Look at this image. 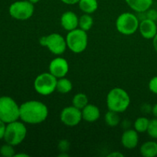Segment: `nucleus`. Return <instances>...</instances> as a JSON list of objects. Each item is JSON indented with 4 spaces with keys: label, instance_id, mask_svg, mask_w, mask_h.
Here are the masks:
<instances>
[{
    "label": "nucleus",
    "instance_id": "nucleus-1",
    "mask_svg": "<svg viewBox=\"0 0 157 157\" xmlns=\"http://www.w3.org/2000/svg\"><path fill=\"white\" fill-rule=\"evenodd\" d=\"M48 108L41 101L32 100L20 105L19 120L25 124H39L48 117Z\"/></svg>",
    "mask_w": 157,
    "mask_h": 157
},
{
    "label": "nucleus",
    "instance_id": "nucleus-2",
    "mask_svg": "<svg viewBox=\"0 0 157 157\" xmlns=\"http://www.w3.org/2000/svg\"><path fill=\"white\" fill-rule=\"evenodd\" d=\"M107 107L109 110L123 113L128 109L130 104L129 94L121 87H114L107 95Z\"/></svg>",
    "mask_w": 157,
    "mask_h": 157
},
{
    "label": "nucleus",
    "instance_id": "nucleus-3",
    "mask_svg": "<svg viewBox=\"0 0 157 157\" xmlns=\"http://www.w3.org/2000/svg\"><path fill=\"white\" fill-rule=\"evenodd\" d=\"M27 136V128L22 121H15L6 124L4 140L11 145L18 146L23 142Z\"/></svg>",
    "mask_w": 157,
    "mask_h": 157
},
{
    "label": "nucleus",
    "instance_id": "nucleus-4",
    "mask_svg": "<svg viewBox=\"0 0 157 157\" xmlns=\"http://www.w3.org/2000/svg\"><path fill=\"white\" fill-rule=\"evenodd\" d=\"M20 105L9 96L0 97V120L6 124L19 120Z\"/></svg>",
    "mask_w": 157,
    "mask_h": 157
},
{
    "label": "nucleus",
    "instance_id": "nucleus-5",
    "mask_svg": "<svg viewBox=\"0 0 157 157\" xmlns=\"http://www.w3.org/2000/svg\"><path fill=\"white\" fill-rule=\"evenodd\" d=\"M65 39L67 48L75 54L82 53L88 44L87 32L79 28L68 32Z\"/></svg>",
    "mask_w": 157,
    "mask_h": 157
},
{
    "label": "nucleus",
    "instance_id": "nucleus-6",
    "mask_svg": "<svg viewBox=\"0 0 157 157\" xmlns=\"http://www.w3.org/2000/svg\"><path fill=\"white\" fill-rule=\"evenodd\" d=\"M58 78L50 72H44L35 78L34 81V89L42 96H48L56 90Z\"/></svg>",
    "mask_w": 157,
    "mask_h": 157
},
{
    "label": "nucleus",
    "instance_id": "nucleus-7",
    "mask_svg": "<svg viewBox=\"0 0 157 157\" xmlns=\"http://www.w3.org/2000/svg\"><path fill=\"white\" fill-rule=\"evenodd\" d=\"M117 30L124 35H133L139 29L140 21L131 12H124L117 17L115 22Z\"/></svg>",
    "mask_w": 157,
    "mask_h": 157
},
{
    "label": "nucleus",
    "instance_id": "nucleus-8",
    "mask_svg": "<svg viewBox=\"0 0 157 157\" xmlns=\"http://www.w3.org/2000/svg\"><path fill=\"white\" fill-rule=\"evenodd\" d=\"M39 44L43 47L47 48L53 55L58 56L64 54L67 48L66 39L58 33H52L41 37Z\"/></svg>",
    "mask_w": 157,
    "mask_h": 157
},
{
    "label": "nucleus",
    "instance_id": "nucleus-9",
    "mask_svg": "<svg viewBox=\"0 0 157 157\" xmlns=\"http://www.w3.org/2000/svg\"><path fill=\"white\" fill-rule=\"evenodd\" d=\"M35 6L29 0H19L12 2L9 7V13L12 18L20 21L28 20L33 15Z\"/></svg>",
    "mask_w": 157,
    "mask_h": 157
},
{
    "label": "nucleus",
    "instance_id": "nucleus-10",
    "mask_svg": "<svg viewBox=\"0 0 157 157\" xmlns=\"http://www.w3.org/2000/svg\"><path fill=\"white\" fill-rule=\"evenodd\" d=\"M60 120L67 127H75L83 120L81 110L73 105L64 107L60 113Z\"/></svg>",
    "mask_w": 157,
    "mask_h": 157
},
{
    "label": "nucleus",
    "instance_id": "nucleus-11",
    "mask_svg": "<svg viewBox=\"0 0 157 157\" xmlns=\"http://www.w3.org/2000/svg\"><path fill=\"white\" fill-rule=\"evenodd\" d=\"M49 72L55 78H64L69 71V64L67 60L62 57H57L50 62L48 66Z\"/></svg>",
    "mask_w": 157,
    "mask_h": 157
},
{
    "label": "nucleus",
    "instance_id": "nucleus-12",
    "mask_svg": "<svg viewBox=\"0 0 157 157\" xmlns=\"http://www.w3.org/2000/svg\"><path fill=\"white\" fill-rule=\"evenodd\" d=\"M139 32L143 38L146 39H153L157 33L156 21L150 18H145L140 22Z\"/></svg>",
    "mask_w": 157,
    "mask_h": 157
},
{
    "label": "nucleus",
    "instance_id": "nucleus-13",
    "mask_svg": "<svg viewBox=\"0 0 157 157\" xmlns=\"http://www.w3.org/2000/svg\"><path fill=\"white\" fill-rule=\"evenodd\" d=\"M61 25L63 29L67 32L78 29L79 24V17L72 11H67L61 16Z\"/></svg>",
    "mask_w": 157,
    "mask_h": 157
},
{
    "label": "nucleus",
    "instance_id": "nucleus-14",
    "mask_svg": "<svg viewBox=\"0 0 157 157\" xmlns=\"http://www.w3.org/2000/svg\"><path fill=\"white\" fill-rule=\"evenodd\" d=\"M121 144L127 150L136 148L139 144V133L134 129L125 130L121 136Z\"/></svg>",
    "mask_w": 157,
    "mask_h": 157
},
{
    "label": "nucleus",
    "instance_id": "nucleus-15",
    "mask_svg": "<svg viewBox=\"0 0 157 157\" xmlns=\"http://www.w3.org/2000/svg\"><path fill=\"white\" fill-rule=\"evenodd\" d=\"M82 119L87 123H94L101 117V110L98 106L88 104L81 110Z\"/></svg>",
    "mask_w": 157,
    "mask_h": 157
},
{
    "label": "nucleus",
    "instance_id": "nucleus-16",
    "mask_svg": "<svg viewBox=\"0 0 157 157\" xmlns=\"http://www.w3.org/2000/svg\"><path fill=\"white\" fill-rule=\"evenodd\" d=\"M125 2L132 10L139 13L147 12L153 4V0H125Z\"/></svg>",
    "mask_w": 157,
    "mask_h": 157
},
{
    "label": "nucleus",
    "instance_id": "nucleus-17",
    "mask_svg": "<svg viewBox=\"0 0 157 157\" xmlns=\"http://www.w3.org/2000/svg\"><path fill=\"white\" fill-rule=\"evenodd\" d=\"M140 154L144 157L157 156V143L156 141H147L140 147Z\"/></svg>",
    "mask_w": 157,
    "mask_h": 157
},
{
    "label": "nucleus",
    "instance_id": "nucleus-18",
    "mask_svg": "<svg viewBox=\"0 0 157 157\" xmlns=\"http://www.w3.org/2000/svg\"><path fill=\"white\" fill-rule=\"evenodd\" d=\"M78 4L79 9L86 14L91 15L98 9V0H80Z\"/></svg>",
    "mask_w": 157,
    "mask_h": 157
},
{
    "label": "nucleus",
    "instance_id": "nucleus-19",
    "mask_svg": "<svg viewBox=\"0 0 157 157\" xmlns=\"http://www.w3.org/2000/svg\"><path fill=\"white\" fill-rule=\"evenodd\" d=\"M73 89V84L69 79L64 78H58L57 81L56 90L61 94H68Z\"/></svg>",
    "mask_w": 157,
    "mask_h": 157
},
{
    "label": "nucleus",
    "instance_id": "nucleus-20",
    "mask_svg": "<svg viewBox=\"0 0 157 157\" xmlns=\"http://www.w3.org/2000/svg\"><path fill=\"white\" fill-rule=\"evenodd\" d=\"M94 25V18L90 15V14L84 13L79 18V24L78 28L82 30L87 32L90 30Z\"/></svg>",
    "mask_w": 157,
    "mask_h": 157
},
{
    "label": "nucleus",
    "instance_id": "nucleus-21",
    "mask_svg": "<svg viewBox=\"0 0 157 157\" xmlns=\"http://www.w3.org/2000/svg\"><path fill=\"white\" fill-rule=\"evenodd\" d=\"M88 104V98L84 93H78L72 98V105L77 108L82 110Z\"/></svg>",
    "mask_w": 157,
    "mask_h": 157
},
{
    "label": "nucleus",
    "instance_id": "nucleus-22",
    "mask_svg": "<svg viewBox=\"0 0 157 157\" xmlns=\"http://www.w3.org/2000/svg\"><path fill=\"white\" fill-rule=\"evenodd\" d=\"M104 120H105V123L108 127H115L120 124L121 117L119 116V113L108 110V111L106 113L105 117H104Z\"/></svg>",
    "mask_w": 157,
    "mask_h": 157
},
{
    "label": "nucleus",
    "instance_id": "nucleus-23",
    "mask_svg": "<svg viewBox=\"0 0 157 157\" xmlns=\"http://www.w3.org/2000/svg\"><path fill=\"white\" fill-rule=\"evenodd\" d=\"M149 124H150V120L146 117H140L135 121L134 122V130L139 133H145L147 131Z\"/></svg>",
    "mask_w": 157,
    "mask_h": 157
},
{
    "label": "nucleus",
    "instance_id": "nucleus-24",
    "mask_svg": "<svg viewBox=\"0 0 157 157\" xmlns=\"http://www.w3.org/2000/svg\"><path fill=\"white\" fill-rule=\"evenodd\" d=\"M0 155L4 157H14L15 155L14 146L6 143L0 147Z\"/></svg>",
    "mask_w": 157,
    "mask_h": 157
},
{
    "label": "nucleus",
    "instance_id": "nucleus-25",
    "mask_svg": "<svg viewBox=\"0 0 157 157\" xmlns=\"http://www.w3.org/2000/svg\"><path fill=\"white\" fill-rule=\"evenodd\" d=\"M147 133L149 136L153 139H157V118L155 117L153 119L150 120L148 129H147Z\"/></svg>",
    "mask_w": 157,
    "mask_h": 157
},
{
    "label": "nucleus",
    "instance_id": "nucleus-26",
    "mask_svg": "<svg viewBox=\"0 0 157 157\" xmlns=\"http://www.w3.org/2000/svg\"><path fill=\"white\" fill-rule=\"evenodd\" d=\"M70 143L67 140H61L59 141L58 145V150L61 153H67L69 150H70Z\"/></svg>",
    "mask_w": 157,
    "mask_h": 157
},
{
    "label": "nucleus",
    "instance_id": "nucleus-27",
    "mask_svg": "<svg viewBox=\"0 0 157 157\" xmlns=\"http://www.w3.org/2000/svg\"><path fill=\"white\" fill-rule=\"evenodd\" d=\"M149 90L154 94H157V76H154L149 81Z\"/></svg>",
    "mask_w": 157,
    "mask_h": 157
},
{
    "label": "nucleus",
    "instance_id": "nucleus-28",
    "mask_svg": "<svg viewBox=\"0 0 157 157\" xmlns=\"http://www.w3.org/2000/svg\"><path fill=\"white\" fill-rule=\"evenodd\" d=\"M6 124L3 122L2 121L0 120V140L3 139L5 134V131H6Z\"/></svg>",
    "mask_w": 157,
    "mask_h": 157
},
{
    "label": "nucleus",
    "instance_id": "nucleus-29",
    "mask_svg": "<svg viewBox=\"0 0 157 157\" xmlns=\"http://www.w3.org/2000/svg\"><path fill=\"white\" fill-rule=\"evenodd\" d=\"M79 1L80 0H61V2H63L64 4H66V5H69V6L78 4Z\"/></svg>",
    "mask_w": 157,
    "mask_h": 157
},
{
    "label": "nucleus",
    "instance_id": "nucleus-30",
    "mask_svg": "<svg viewBox=\"0 0 157 157\" xmlns=\"http://www.w3.org/2000/svg\"><path fill=\"white\" fill-rule=\"evenodd\" d=\"M108 157H123L124 156V155L122 153L119 151H117V152H112L110 153V154H108Z\"/></svg>",
    "mask_w": 157,
    "mask_h": 157
},
{
    "label": "nucleus",
    "instance_id": "nucleus-31",
    "mask_svg": "<svg viewBox=\"0 0 157 157\" xmlns=\"http://www.w3.org/2000/svg\"><path fill=\"white\" fill-rule=\"evenodd\" d=\"M152 40H153V48H154V50L157 52V33H156V35H155L154 38H153Z\"/></svg>",
    "mask_w": 157,
    "mask_h": 157
},
{
    "label": "nucleus",
    "instance_id": "nucleus-32",
    "mask_svg": "<svg viewBox=\"0 0 157 157\" xmlns=\"http://www.w3.org/2000/svg\"><path fill=\"white\" fill-rule=\"evenodd\" d=\"M152 113H153V115L154 116V117L157 118V103L156 104H154L153 107H152Z\"/></svg>",
    "mask_w": 157,
    "mask_h": 157
},
{
    "label": "nucleus",
    "instance_id": "nucleus-33",
    "mask_svg": "<svg viewBox=\"0 0 157 157\" xmlns=\"http://www.w3.org/2000/svg\"><path fill=\"white\" fill-rule=\"evenodd\" d=\"M29 155L26 154V153H15V156L14 157H29Z\"/></svg>",
    "mask_w": 157,
    "mask_h": 157
},
{
    "label": "nucleus",
    "instance_id": "nucleus-34",
    "mask_svg": "<svg viewBox=\"0 0 157 157\" xmlns=\"http://www.w3.org/2000/svg\"><path fill=\"white\" fill-rule=\"evenodd\" d=\"M29 1L33 3V4L35 5V4H36V3H38L40 0H29Z\"/></svg>",
    "mask_w": 157,
    "mask_h": 157
}]
</instances>
